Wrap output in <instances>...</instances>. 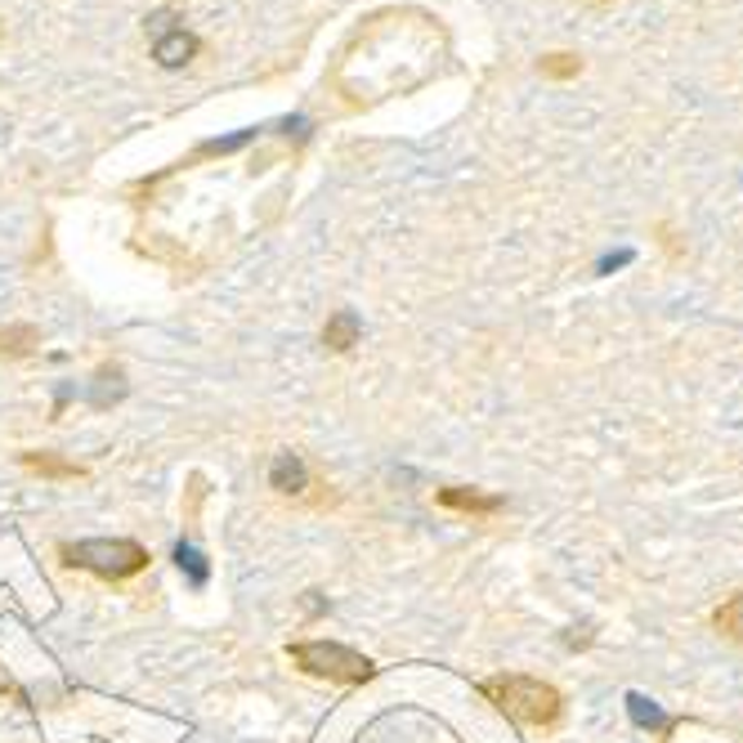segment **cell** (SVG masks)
<instances>
[{"label":"cell","instance_id":"6da1fadb","mask_svg":"<svg viewBox=\"0 0 743 743\" xmlns=\"http://www.w3.org/2000/svg\"><path fill=\"white\" fill-rule=\"evenodd\" d=\"M479 694H484L498 713H506L515 726L555 730L565 721V694L551 681H538V677H519V672L484 677L479 681Z\"/></svg>","mask_w":743,"mask_h":743},{"label":"cell","instance_id":"7a4b0ae2","mask_svg":"<svg viewBox=\"0 0 743 743\" xmlns=\"http://www.w3.org/2000/svg\"><path fill=\"white\" fill-rule=\"evenodd\" d=\"M67 569H90L108 582H122L148 569V551L135 538H86V542H63L59 546Z\"/></svg>","mask_w":743,"mask_h":743},{"label":"cell","instance_id":"3957f363","mask_svg":"<svg viewBox=\"0 0 743 743\" xmlns=\"http://www.w3.org/2000/svg\"><path fill=\"white\" fill-rule=\"evenodd\" d=\"M287 654L305 677L337 681V685H363V681H372V672H377V663L367 654L337 645V641H295V645H287Z\"/></svg>","mask_w":743,"mask_h":743},{"label":"cell","instance_id":"277c9868","mask_svg":"<svg viewBox=\"0 0 743 743\" xmlns=\"http://www.w3.org/2000/svg\"><path fill=\"white\" fill-rule=\"evenodd\" d=\"M198 50H202V41L193 32H184V27H166V32H158V41H153V59L162 63V67H184L189 59H198Z\"/></svg>","mask_w":743,"mask_h":743},{"label":"cell","instance_id":"5b68a950","mask_svg":"<svg viewBox=\"0 0 743 743\" xmlns=\"http://www.w3.org/2000/svg\"><path fill=\"white\" fill-rule=\"evenodd\" d=\"M435 502H439V506H449V511H462V515H498V511L506 506L498 493H479V489H462V484L439 489V493H435Z\"/></svg>","mask_w":743,"mask_h":743},{"label":"cell","instance_id":"8992f818","mask_svg":"<svg viewBox=\"0 0 743 743\" xmlns=\"http://www.w3.org/2000/svg\"><path fill=\"white\" fill-rule=\"evenodd\" d=\"M269 489L274 493H287V498H295V493L310 489V466L301 462V453H278L274 457V466H269Z\"/></svg>","mask_w":743,"mask_h":743},{"label":"cell","instance_id":"52a82bcc","mask_svg":"<svg viewBox=\"0 0 743 743\" xmlns=\"http://www.w3.org/2000/svg\"><path fill=\"white\" fill-rule=\"evenodd\" d=\"M627 717L637 721L641 730H654V739H663V743H667V734H672L677 726H685V717H663L645 694H627Z\"/></svg>","mask_w":743,"mask_h":743},{"label":"cell","instance_id":"ba28073f","mask_svg":"<svg viewBox=\"0 0 743 743\" xmlns=\"http://www.w3.org/2000/svg\"><path fill=\"white\" fill-rule=\"evenodd\" d=\"M358 337H363V323H358V314H354V310H337V314L327 318V327H323V345H327V350H337V354L354 350V345H358Z\"/></svg>","mask_w":743,"mask_h":743},{"label":"cell","instance_id":"9c48e42d","mask_svg":"<svg viewBox=\"0 0 743 743\" xmlns=\"http://www.w3.org/2000/svg\"><path fill=\"white\" fill-rule=\"evenodd\" d=\"M713 627H717V637H726L730 645L743 650V591H734V596H726L713 609Z\"/></svg>","mask_w":743,"mask_h":743},{"label":"cell","instance_id":"30bf717a","mask_svg":"<svg viewBox=\"0 0 743 743\" xmlns=\"http://www.w3.org/2000/svg\"><path fill=\"white\" fill-rule=\"evenodd\" d=\"M23 466L36 470V475H50V479H81L86 475L77 462H63L54 453H23Z\"/></svg>","mask_w":743,"mask_h":743},{"label":"cell","instance_id":"8fae6325","mask_svg":"<svg viewBox=\"0 0 743 743\" xmlns=\"http://www.w3.org/2000/svg\"><path fill=\"white\" fill-rule=\"evenodd\" d=\"M538 72H542V77H551V81H574L578 72H582V59L569 54V50H555V54H542L538 59Z\"/></svg>","mask_w":743,"mask_h":743},{"label":"cell","instance_id":"7c38bea8","mask_svg":"<svg viewBox=\"0 0 743 743\" xmlns=\"http://www.w3.org/2000/svg\"><path fill=\"white\" fill-rule=\"evenodd\" d=\"M175 565L189 574V582L193 587H206V578H211V565H206V555L198 551V546H189V542H179L175 546Z\"/></svg>","mask_w":743,"mask_h":743},{"label":"cell","instance_id":"4fadbf2b","mask_svg":"<svg viewBox=\"0 0 743 743\" xmlns=\"http://www.w3.org/2000/svg\"><path fill=\"white\" fill-rule=\"evenodd\" d=\"M36 345V327H10V331H0V354H10V358H18V354H27Z\"/></svg>","mask_w":743,"mask_h":743},{"label":"cell","instance_id":"5bb4252c","mask_svg":"<svg viewBox=\"0 0 743 743\" xmlns=\"http://www.w3.org/2000/svg\"><path fill=\"white\" fill-rule=\"evenodd\" d=\"M587 5H609V0H587Z\"/></svg>","mask_w":743,"mask_h":743}]
</instances>
